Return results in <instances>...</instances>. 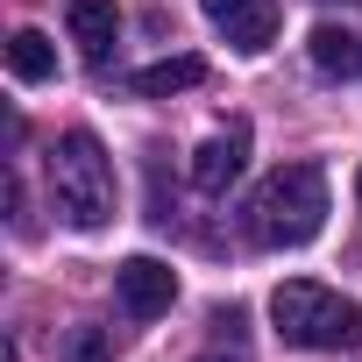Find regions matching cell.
<instances>
[{"label":"cell","instance_id":"1","mask_svg":"<svg viewBox=\"0 0 362 362\" xmlns=\"http://www.w3.org/2000/svg\"><path fill=\"white\" fill-rule=\"evenodd\" d=\"M327 228V170L320 163H284L270 170L249 199V235L263 249H305Z\"/></svg>","mask_w":362,"mask_h":362},{"label":"cell","instance_id":"13","mask_svg":"<svg viewBox=\"0 0 362 362\" xmlns=\"http://www.w3.org/2000/svg\"><path fill=\"white\" fill-rule=\"evenodd\" d=\"M199 362H235V355H199Z\"/></svg>","mask_w":362,"mask_h":362},{"label":"cell","instance_id":"14","mask_svg":"<svg viewBox=\"0 0 362 362\" xmlns=\"http://www.w3.org/2000/svg\"><path fill=\"white\" fill-rule=\"evenodd\" d=\"M355 192H362V177H355Z\"/></svg>","mask_w":362,"mask_h":362},{"label":"cell","instance_id":"10","mask_svg":"<svg viewBox=\"0 0 362 362\" xmlns=\"http://www.w3.org/2000/svg\"><path fill=\"white\" fill-rule=\"evenodd\" d=\"M270 36H277V8H270V0H256V8H242V15L228 22V43H235L242 57L270 50Z\"/></svg>","mask_w":362,"mask_h":362},{"label":"cell","instance_id":"7","mask_svg":"<svg viewBox=\"0 0 362 362\" xmlns=\"http://www.w3.org/2000/svg\"><path fill=\"white\" fill-rule=\"evenodd\" d=\"M8 71H15L22 86L57 78V43H50L43 29H15V36H8Z\"/></svg>","mask_w":362,"mask_h":362},{"label":"cell","instance_id":"9","mask_svg":"<svg viewBox=\"0 0 362 362\" xmlns=\"http://www.w3.org/2000/svg\"><path fill=\"white\" fill-rule=\"evenodd\" d=\"M313 64L320 71H362V36H348V29H334V22H320L313 29Z\"/></svg>","mask_w":362,"mask_h":362},{"label":"cell","instance_id":"3","mask_svg":"<svg viewBox=\"0 0 362 362\" xmlns=\"http://www.w3.org/2000/svg\"><path fill=\"white\" fill-rule=\"evenodd\" d=\"M50 192H57V214L86 235L114 221V156L100 149L93 128H71L50 149Z\"/></svg>","mask_w":362,"mask_h":362},{"label":"cell","instance_id":"2","mask_svg":"<svg viewBox=\"0 0 362 362\" xmlns=\"http://www.w3.org/2000/svg\"><path fill=\"white\" fill-rule=\"evenodd\" d=\"M270 320H277V341L284 348H320V355H341V348H362V305L313 284V277H291L270 291Z\"/></svg>","mask_w":362,"mask_h":362},{"label":"cell","instance_id":"5","mask_svg":"<svg viewBox=\"0 0 362 362\" xmlns=\"http://www.w3.org/2000/svg\"><path fill=\"white\" fill-rule=\"evenodd\" d=\"M242 163H249V128L235 121V128H221V135L199 142V156H192V185H199V192H228L235 177H242Z\"/></svg>","mask_w":362,"mask_h":362},{"label":"cell","instance_id":"12","mask_svg":"<svg viewBox=\"0 0 362 362\" xmlns=\"http://www.w3.org/2000/svg\"><path fill=\"white\" fill-rule=\"evenodd\" d=\"M199 8H206V15H214V22H221V29H228V22H235V15H242V8H256V0H199Z\"/></svg>","mask_w":362,"mask_h":362},{"label":"cell","instance_id":"4","mask_svg":"<svg viewBox=\"0 0 362 362\" xmlns=\"http://www.w3.org/2000/svg\"><path fill=\"white\" fill-rule=\"evenodd\" d=\"M114 298H121L128 320H156V313H170V298H177V270L156 263V256H128V263L114 270Z\"/></svg>","mask_w":362,"mask_h":362},{"label":"cell","instance_id":"11","mask_svg":"<svg viewBox=\"0 0 362 362\" xmlns=\"http://www.w3.org/2000/svg\"><path fill=\"white\" fill-rule=\"evenodd\" d=\"M64 362H107V334L100 327H78L71 348H64Z\"/></svg>","mask_w":362,"mask_h":362},{"label":"cell","instance_id":"6","mask_svg":"<svg viewBox=\"0 0 362 362\" xmlns=\"http://www.w3.org/2000/svg\"><path fill=\"white\" fill-rule=\"evenodd\" d=\"M114 36H121L114 0H71V43H78L86 64H107L114 57Z\"/></svg>","mask_w":362,"mask_h":362},{"label":"cell","instance_id":"8","mask_svg":"<svg viewBox=\"0 0 362 362\" xmlns=\"http://www.w3.org/2000/svg\"><path fill=\"white\" fill-rule=\"evenodd\" d=\"M199 78H206V57H163V64L135 71V93L142 100H170V93H192Z\"/></svg>","mask_w":362,"mask_h":362}]
</instances>
